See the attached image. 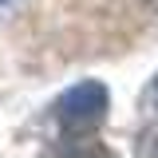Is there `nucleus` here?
<instances>
[{"mask_svg":"<svg viewBox=\"0 0 158 158\" xmlns=\"http://www.w3.org/2000/svg\"><path fill=\"white\" fill-rule=\"evenodd\" d=\"M138 150H142V154H158V118H150L146 131L138 135Z\"/></svg>","mask_w":158,"mask_h":158,"instance_id":"obj_3","label":"nucleus"},{"mask_svg":"<svg viewBox=\"0 0 158 158\" xmlns=\"http://www.w3.org/2000/svg\"><path fill=\"white\" fill-rule=\"evenodd\" d=\"M4 4H8V0H0V8H4Z\"/></svg>","mask_w":158,"mask_h":158,"instance_id":"obj_5","label":"nucleus"},{"mask_svg":"<svg viewBox=\"0 0 158 158\" xmlns=\"http://www.w3.org/2000/svg\"><path fill=\"white\" fill-rule=\"evenodd\" d=\"M107 111H111V91L99 79H79L52 103V123L63 142H83L99 135V127L107 123Z\"/></svg>","mask_w":158,"mask_h":158,"instance_id":"obj_1","label":"nucleus"},{"mask_svg":"<svg viewBox=\"0 0 158 158\" xmlns=\"http://www.w3.org/2000/svg\"><path fill=\"white\" fill-rule=\"evenodd\" d=\"M142 4H146V8H150V12H158V0H142Z\"/></svg>","mask_w":158,"mask_h":158,"instance_id":"obj_4","label":"nucleus"},{"mask_svg":"<svg viewBox=\"0 0 158 158\" xmlns=\"http://www.w3.org/2000/svg\"><path fill=\"white\" fill-rule=\"evenodd\" d=\"M142 118L150 123V118H158V75L146 83V91H142Z\"/></svg>","mask_w":158,"mask_h":158,"instance_id":"obj_2","label":"nucleus"}]
</instances>
